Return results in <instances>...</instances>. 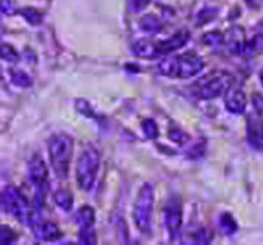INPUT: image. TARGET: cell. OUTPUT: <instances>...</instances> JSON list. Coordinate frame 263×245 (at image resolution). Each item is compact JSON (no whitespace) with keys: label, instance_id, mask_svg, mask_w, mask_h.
<instances>
[{"label":"cell","instance_id":"cell-31","mask_svg":"<svg viewBox=\"0 0 263 245\" xmlns=\"http://www.w3.org/2000/svg\"><path fill=\"white\" fill-rule=\"evenodd\" d=\"M252 104H253V108L256 113L262 114L263 113V95L254 94L253 96H252Z\"/></svg>","mask_w":263,"mask_h":245},{"label":"cell","instance_id":"cell-22","mask_svg":"<svg viewBox=\"0 0 263 245\" xmlns=\"http://www.w3.org/2000/svg\"><path fill=\"white\" fill-rule=\"evenodd\" d=\"M202 43L209 46V47H218V46L224 44V34H221L219 31H211V32H206V34L202 37Z\"/></svg>","mask_w":263,"mask_h":245},{"label":"cell","instance_id":"cell-19","mask_svg":"<svg viewBox=\"0 0 263 245\" xmlns=\"http://www.w3.org/2000/svg\"><path fill=\"white\" fill-rule=\"evenodd\" d=\"M219 228H221V231L226 234V235H234L235 232H237V222L234 220V217L231 216L230 213H222L221 216H219Z\"/></svg>","mask_w":263,"mask_h":245},{"label":"cell","instance_id":"cell-27","mask_svg":"<svg viewBox=\"0 0 263 245\" xmlns=\"http://www.w3.org/2000/svg\"><path fill=\"white\" fill-rule=\"evenodd\" d=\"M79 242L82 244H97V234L94 228L91 229H81L79 232Z\"/></svg>","mask_w":263,"mask_h":245},{"label":"cell","instance_id":"cell-25","mask_svg":"<svg viewBox=\"0 0 263 245\" xmlns=\"http://www.w3.org/2000/svg\"><path fill=\"white\" fill-rule=\"evenodd\" d=\"M16 239H18V235H16L9 227L3 225V227L0 228V242H2V244H12V242L16 241Z\"/></svg>","mask_w":263,"mask_h":245},{"label":"cell","instance_id":"cell-17","mask_svg":"<svg viewBox=\"0 0 263 245\" xmlns=\"http://www.w3.org/2000/svg\"><path fill=\"white\" fill-rule=\"evenodd\" d=\"M53 198H54L57 206L60 209H63L65 212H70L72 208H73V196L67 190H57Z\"/></svg>","mask_w":263,"mask_h":245},{"label":"cell","instance_id":"cell-12","mask_svg":"<svg viewBox=\"0 0 263 245\" xmlns=\"http://www.w3.org/2000/svg\"><path fill=\"white\" fill-rule=\"evenodd\" d=\"M28 177L29 181L38 187H44L46 182H47V177H48V171L44 160L41 159L40 156H34L32 159L29 160L28 164Z\"/></svg>","mask_w":263,"mask_h":245},{"label":"cell","instance_id":"cell-15","mask_svg":"<svg viewBox=\"0 0 263 245\" xmlns=\"http://www.w3.org/2000/svg\"><path fill=\"white\" fill-rule=\"evenodd\" d=\"M76 223L81 229H91L95 225V212L91 206H82L76 212Z\"/></svg>","mask_w":263,"mask_h":245},{"label":"cell","instance_id":"cell-26","mask_svg":"<svg viewBox=\"0 0 263 245\" xmlns=\"http://www.w3.org/2000/svg\"><path fill=\"white\" fill-rule=\"evenodd\" d=\"M2 58L3 60H6V62H9V63H16L19 60L18 53H16V50L9 46V44H3L2 46Z\"/></svg>","mask_w":263,"mask_h":245},{"label":"cell","instance_id":"cell-30","mask_svg":"<svg viewBox=\"0 0 263 245\" xmlns=\"http://www.w3.org/2000/svg\"><path fill=\"white\" fill-rule=\"evenodd\" d=\"M151 2H152V0H130L132 12H135V13L141 12V10H143L148 5H149Z\"/></svg>","mask_w":263,"mask_h":245},{"label":"cell","instance_id":"cell-7","mask_svg":"<svg viewBox=\"0 0 263 245\" xmlns=\"http://www.w3.org/2000/svg\"><path fill=\"white\" fill-rule=\"evenodd\" d=\"M181 223H183L181 200L177 194H171L164 205V227L171 239H176L180 235Z\"/></svg>","mask_w":263,"mask_h":245},{"label":"cell","instance_id":"cell-2","mask_svg":"<svg viewBox=\"0 0 263 245\" xmlns=\"http://www.w3.org/2000/svg\"><path fill=\"white\" fill-rule=\"evenodd\" d=\"M73 153V139L66 133H57L48 139V156L59 178L65 179L69 174Z\"/></svg>","mask_w":263,"mask_h":245},{"label":"cell","instance_id":"cell-20","mask_svg":"<svg viewBox=\"0 0 263 245\" xmlns=\"http://www.w3.org/2000/svg\"><path fill=\"white\" fill-rule=\"evenodd\" d=\"M259 53H263V35H256L250 41H247L245 56H253Z\"/></svg>","mask_w":263,"mask_h":245},{"label":"cell","instance_id":"cell-29","mask_svg":"<svg viewBox=\"0 0 263 245\" xmlns=\"http://www.w3.org/2000/svg\"><path fill=\"white\" fill-rule=\"evenodd\" d=\"M203 153H205V143L197 141L196 145L190 149V152L187 153V156L189 158H200Z\"/></svg>","mask_w":263,"mask_h":245},{"label":"cell","instance_id":"cell-13","mask_svg":"<svg viewBox=\"0 0 263 245\" xmlns=\"http://www.w3.org/2000/svg\"><path fill=\"white\" fill-rule=\"evenodd\" d=\"M133 53L138 57L152 60V58H158L160 56V48H158V41H151V39H138L133 43L132 46Z\"/></svg>","mask_w":263,"mask_h":245},{"label":"cell","instance_id":"cell-33","mask_svg":"<svg viewBox=\"0 0 263 245\" xmlns=\"http://www.w3.org/2000/svg\"><path fill=\"white\" fill-rule=\"evenodd\" d=\"M2 12H5V13H9L10 12L9 0H2Z\"/></svg>","mask_w":263,"mask_h":245},{"label":"cell","instance_id":"cell-18","mask_svg":"<svg viewBox=\"0 0 263 245\" xmlns=\"http://www.w3.org/2000/svg\"><path fill=\"white\" fill-rule=\"evenodd\" d=\"M9 76L12 84L16 86H21V88H29L32 85V79L31 76L27 75L24 70H18V69H10Z\"/></svg>","mask_w":263,"mask_h":245},{"label":"cell","instance_id":"cell-5","mask_svg":"<svg viewBox=\"0 0 263 245\" xmlns=\"http://www.w3.org/2000/svg\"><path fill=\"white\" fill-rule=\"evenodd\" d=\"M152 212H154V187L146 182L139 190L133 208V220L142 234L149 232Z\"/></svg>","mask_w":263,"mask_h":245},{"label":"cell","instance_id":"cell-32","mask_svg":"<svg viewBox=\"0 0 263 245\" xmlns=\"http://www.w3.org/2000/svg\"><path fill=\"white\" fill-rule=\"evenodd\" d=\"M246 5L250 8V9H259L263 6V0H246Z\"/></svg>","mask_w":263,"mask_h":245},{"label":"cell","instance_id":"cell-24","mask_svg":"<svg viewBox=\"0 0 263 245\" xmlns=\"http://www.w3.org/2000/svg\"><path fill=\"white\" fill-rule=\"evenodd\" d=\"M214 239V234L206 228H199L193 234V242L195 244H209Z\"/></svg>","mask_w":263,"mask_h":245},{"label":"cell","instance_id":"cell-9","mask_svg":"<svg viewBox=\"0 0 263 245\" xmlns=\"http://www.w3.org/2000/svg\"><path fill=\"white\" fill-rule=\"evenodd\" d=\"M246 133L249 145L257 151H263V117L260 114L254 113L247 117Z\"/></svg>","mask_w":263,"mask_h":245},{"label":"cell","instance_id":"cell-8","mask_svg":"<svg viewBox=\"0 0 263 245\" xmlns=\"http://www.w3.org/2000/svg\"><path fill=\"white\" fill-rule=\"evenodd\" d=\"M224 104L231 114H243L246 111L247 99H246V95L241 86L237 85L235 80L224 92Z\"/></svg>","mask_w":263,"mask_h":245},{"label":"cell","instance_id":"cell-14","mask_svg":"<svg viewBox=\"0 0 263 245\" xmlns=\"http://www.w3.org/2000/svg\"><path fill=\"white\" fill-rule=\"evenodd\" d=\"M62 231L60 228L57 227L54 222H40L35 228V236L41 241H46V242H54L57 239L62 238Z\"/></svg>","mask_w":263,"mask_h":245},{"label":"cell","instance_id":"cell-1","mask_svg":"<svg viewBox=\"0 0 263 245\" xmlns=\"http://www.w3.org/2000/svg\"><path fill=\"white\" fill-rule=\"evenodd\" d=\"M205 67V62L195 53H186L181 56L165 57L158 65V72L167 77L190 79L199 75Z\"/></svg>","mask_w":263,"mask_h":245},{"label":"cell","instance_id":"cell-10","mask_svg":"<svg viewBox=\"0 0 263 245\" xmlns=\"http://www.w3.org/2000/svg\"><path fill=\"white\" fill-rule=\"evenodd\" d=\"M224 44L230 50V53L238 54V56H245L246 46H247V39H246L245 29L241 27H231L224 34Z\"/></svg>","mask_w":263,"mask_h":245},{"label":"cell","instance_id":"cell-23","mask_svg":"<svg viewBox=\"0 0 263 245\" xmlns=\"http://www.w3.org/2000/svg\"><path fill=\"white\" fill-rule=\"evenodd\" d=\"M142 130L145 133V136L151 140H154V139H157L160 136V130H158L157 122L151 120V118H146V120L142 121Z\"/></svg>","mask_w":263,"mask_h":245},{"label":"cell","instance_id":"cell-6","mask_svg":"<svg viewBox=\"0 0 263 245\" xmlns=\"http://www.w3.org/2000/svg\"><path fill=\"white\" fill-rule=\"evenodd\" d=\"M2 205L5 210L16 217L21 223L27 225L32 220V213L25 196L15 186H8L2 193Z\"/></svg>","mask_w":263,"mask_h":245},{"label":"cell","instance_id":"cell-16","mask_svg":"<svg viewBox=\"0 0 263 245\" xmlns=\"http://www.w3.org/2000/svg\"><path fill=\"white\" fill-rule=\"evenodd\" d=\"M139 28L142 31H145V32H152V34H158L162 31L164 28V24H162V21H161L158 16H155V15H145V16H142L141 21H139Z\"/></svg>","mask_w":263,"mask_h":245},{"label":"cell","instance_id":"cell-34","mask_svg":"<svg viewBox=\"0 0 263 245\" xmlns=\"http://www.w3.org/2000/svg\"><path fill=\"white\" fill-rule=\"evenodd\" d=\"M259 79H260V84H262L263 86V69H262V72H260V75H259Z\"/></svg>","mask_w":263,"mask_h":245},{"label":"cell","instance_id":"cell-28","mask_svg":"<svg viewBox=\"0 0 263 245\" xmlns=\"http://www.w3.org/2000/svg\"><path fill=\"white\" fill-rule=\"evenodd\" d=\"M170 139L179 145H183L189 140V136L186 133H183L180 129H171L170 130Z\"/></svg>","mask_w":263,"mask_h":245},{"label":"cell","instance_id":"cell-3","mask_svg":"<svg viewBox=\"0 0 263 245\" xmlns=\"http://www.w3.org/2000/svg\"><path fill=\"white\" fill-rule=\"evenodd\" d=\"M234 82V76L224 70L209 72L190 86L192 94L199 99H214L222 95Z\"/></svg>","mask_w":263,"mask_h":245},{"label":"cell","instance_id":"cell-4","mask_svg":"<svg viewBox=\"0 0 263 245\" xmlns=\"http://www.w3.org/2000/svg\"><path fill=\"white\" fill-rule=\"evenodd\" d=\"M101 156L94 145H86L76 162V181L79 189L89 191L94 187L97 174L100 170Z\"/></svg>","mask_w":263,"mask_h":245},{"label":"cell","instance_id":"cell-21","mask_svg":"<svg viewBox=\"0 0 263 245\" xmlns=\"http://www.w3.org/2000/svg\"><path fill=\"white\" fill-rule=\"evenodd\" d=\"M19 13L24 16V19L29 22L31 25H40L43 22V15L41 12L34 8H25V9L19 10Z\"/></svg>","mask_w":263,"mask_h":245},{"label":"cell","instance_id":"cell-11","mask_svg":"<svg viewBox=\"0 0 263 245\" xmlns=\"http://www.w3.org/2000/svg\"><path fill=\"white\" fill-rule=\"evenodd\" d=\"M190 38L187 29H180L177 32H174L171 37H168L164 41H158V48H160V56H168L171 53L177 51L181 47L186 46V43Z\"/></svg>","mask_w":263,"mask_h":245}]
</instances>
